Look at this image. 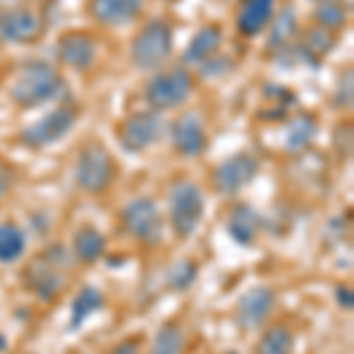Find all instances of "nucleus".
Instances as JSON below:
<instances>
[{
  "mask_svg": "<svg viewBox=\"0 0 354 354\" xmlns=\"http://www.w3.org/2000/svg\"><path fill=\"white\" fill-rule=\"evenodd\" d=\"M62 88H64V81L55 71V66L45 64V62H28L15 76L10 95L19 106H38L59 95Z\"/></svg>",
  "mask_w": 354,
  "mask_h": 354,
  "instance_id": "f257e3e1",
  "label": "nucleus"
},
{
  "mask_svg": "<svg viewBox=\"0 0 354 354\" xmlns=\"http://www.w3.org/2000/svg\"><path fill=\"white\" fill-rule=\"evenodd\" d=\"M205 213V198L198 185L194 182H177L168 196V215L177 239H192Z\"/></svg>",
  "mask_w": 354,
  "mask_h": 354,
  "instance_id": "f03ea898",
  "label": "nucleus"
},
{
  "mask_svg": "<svg viewBox=\"0 0 354 354\" xmlns=\"http://www.w3.org/2000/svg\"><path fill=\"white\" fill-rule=\"evenodd\" d=\"M116 177V163H113L109 149L102 142H88L76 158L73 180L88 194H102L111 187Z\"/></svg>",
  "mask_w": 354,
  "mask_h": 354,
  "instance_id": "7ed1b4c3",
  "label": "nucleus"
},
{
  "mask_svg": "<svg viewBox=\"0 0 354 354\" xmlns=\"http://www.w3.org/2000/svg\"><path fill=\"white\" fill-rule=\"evenodd\" d=\"M173 50V31L165 21H151L137 33L130 48V59L137 68H156Z\"/></svg>",
  "mask_w": 354,
  "mask_h": 354,
  "instance_id": "20e7f679",
  "label": "nucleus"
},
{
  "mask_svg": "<svg viewBox=\"0 0 354 354\" xmlns=\"http://www.w3.org/2000/svg\"><path fill=\"white\" fill-rule=\"evenodd\" d=\"M123 230L140 243L153 245L161 241V232H163V220L158 213V205L147 196L133 198L121 213Z\"/></svg>",
  "mask_w": 354,
  "mask_h": 354,
  "instance_id": "39448f33",
  "label": "nucleus"
},
{
  "mask_svg": "<svg viewBox=\"0 0 354 354\" xmlns=\"http://www.w3.org/2000/svg\"><path fill=\"white\" fill-rule=\"evenodd\" d=\"M189 93H192L189 71L182 66H175L158 73L156 78H151V83L147 85V102H149L151 109L165 111L180 106L189 97Z\"/></svg>",
  "mask_w": 354,
  "mask_h": 354,
  "instance_id": "423d86ee",
  "label": "nucleus"
},
{
  "mask_svg": "<svg viewBox=\"0 0 354 354\" xmlns=\"http://www.w3.org/2000/svg\"><path fill=\"white\" fill-rule=\"evenodd\" d=\"M73 123H76V109L71 106H62L50 113H45L43 118H38L36 123H31L21 133V142L31 149H43L55 142H59L62 137L71 133Z\"/></svg>",
  "mask_w": 354,
  "mask_h": 354,
  "instance_id": "0eeeda50",
  "label": "nucleus"
},
{
  "mask_svg": "<svg viewBox=\"0 0 354 354\" xmlns=\"http://www.w3.org/2000/svg\"><path fill=\"white\" fill-rule=\"evenodd\" d=\"M258 170H260V163L253 153H234V156L225 158V161L213 170L215 189H218L222 196H234V194L241 192L245 185L253 182Z\"/></svg>",
  "mask_w": 354,
  "mask_h": 354,
  "instance_id": "6e6552de",
  "label": "nucleus"
},
{
  "mask_svg": "<svg viewBox=\"0 0 354 354\" xmlns=\"http://www.w3.org/2000/svg\"><path fill=\"white\" fill-rule=\"evenodd\" d=\"M116 135L125 151L140 153L149 149L153 142L158 140V135H161V121L151 111H137L133 116L123 118L121 125L116 128Z\"/></svg>",
  "mask_w": 354,
  "mask_h": 354,
  "instance_id": "1a4fd4ad",
  "label": "nucleus"
},
{
  "mask_svg": "<svg viewBox=\"0 0 354 354\" xmlns=\"http://www.w3.org/2000/svg\"><path fill=\"white\" fill-rule=\"evenodd\" d=\"M274 290L270 286H253L236 302V322L243 330H253L267 322L274 310Z\"/></svg>",
  "mask_w": 354,
  "mask_h": 354,
  "instance_id": "9d476101",
  "label": "nucleus"
},
{
  "mask_svg": "<svg viewBox=\"0 0 354 354\" xmlns=\"http://www.w3.org/2000/svg\"><path fill=\"white\" fill-rule=\"evenodd\" d=\"M43 33L41 19L28 8H10L0 12V38L10 43H33Z\"/></svg>",
  "mask_w": 354,
  "mask_h": 354,
  "instance_id": "9b49d317",
  "label": "nucleus"
},
{
  "mask_svg": "<svg viewBox=\"0 0 354 354\" xmlns=\"http://www.w3.org/2000/svg\"><path fill=\"white\" fill-rule=\"evenodd\" d=\"M173 149L182 156H198L205 149V128L198 113H185L175 121Z\"/></svg>",
  "mask_w": 354,
  "mask_h": 354,
  "instance_id": "f8f14e48",
  "label": "nucleus"
},
{
  "mask_svg": "<svg viewBox=\"0 0 354 354\" xmlns=\"http://www.w3.org/2000/svg\"><path fill=\"white\" fill-rule=\"evenodd\" d=\"M57 55L59 59L64 62L66 66L76 68V71H85V68L93 66L95 62V41L88 36V33H78V31H71V33H64L57 43Z\"/></svg>",
  "mask_w": 354,
  "mask_h": 354,
  "instance_id": "ddd939ff",
  "label": "nucleus"
},
{
  "mask_svg": "<svg viewBox=\"0 0 354 354\" xmlns=\"http://www.w3.org/2000/svg\"><path fill=\"white\" fill-rule=\"evenodd\" d=\"M145 0H90V15L106 26H121L142 12Z\"/></svg>",
  "mask_w": 354,
  "mask_h": 354,
  "instance_id": "4468645a",
  "label": "nucleus"
},
{
  "mask_svg": "<svg viewBox=\"0 0 354 354\" xmlns=\"http://www.w3.org/2000/svg\"><path fill=\"white\" fill-rule=\"evenodd\" d=\"M274 0H241L236 12V28L243 36H258L272 24Z\"/></svg>",
  "mask_w": 354,
  "mask_h": 354,
  "instance_id": "2eb2a0df",
  "label": "nucleus"
},
{
  "mask_svg": "<svg viewBox=\"0 0 354 354\" xmlns=\"http://www.w3.org/2000/svg\"><path fill=\"white\" fill-rule=\"evenodd\" d=\"M262 227V218L258 215V210L250 208L245 203H239L232 208L230 220H227V234L236 241L239 245H250L255 243Z\"/></svg>",
  "mask_w": 354,
  "mask_h": 354,
  "instance_id": "dca6fc26",
  "label": "nucleus"
},
{
  "mask_svg": "<svg viewBox=\"0 0 354 354\" xmlns=\"http://www.w3.org/2000/svg\"><path fill=\"white\" fill-rule=\"evenodd\" d=\"M220 43H222V28L218 24H208V26L198 28L196 36L192 38L185 50V62H189V64H201L210 55H215Z\"/></svg>",
  "mask_w": 354,
  "mask_h": 354,
  "instance_id": "f3484780",
  "label": "nucleus"
},
{
  "mask_svg": "<svg viewBox=\"0 0 354 354\" xmlns=\"http://www.w3.org/2000/svg\"><path fill=\"white\" fill-rule=\"evenodd\" d=\"M104 248H106L104 234L93 225L81 227L76 232V236H73V253L85 265H93V262L100 260L104 255Z\"/></svg>",
  "mask_w": 354,
  "mask_h": 354,
  "instance_id": "a211bd4d",
  "label": "nucleus"
},
{
  "mask_svg": "<svg viewBox=\"0 0 354 354\" xmlns=\"http://www.w3.org/2000/svg\"><path fill=\"white\" fill-rule=\"evenodd\" d=\"M104 307V298L95 286H83L78 290V295L71 302V319H68V328L78 330L88 322L93 314H97Z\"/></svg>",
  "mask_w": 354,
  "mask_h": 354,
  "instance_id": "6ab92c4d",
  "label": "nucleus"
},
{
  "mask_svg": "<svg viewBox=\"0 0 354 354\" xmlns=\"http://www.w3.org/2000/svg\"><path fill=\"white\" fill-rule=\"evenodd\" d=\"M26 250V234L21 227L12 222H0V262L12 265L24 255Z\"/></svg>",
  "mask_w": 354,
  "mask_h": 354,
  "instance_id": "aec40b11",
  "label": "nucleus"
},
{
  "mask_svg": "<svg viewBox=\"0 0 354 354\" xmlns=\"http://www.w3.org/2000/svg\"><path fill=\"white\" fill-rule=\"evenodd\" d=\"M255 354H293V333L283 324H274L260 335Z\"/></svg>",
  "mask_w": 354,
  "mask_h": 354,
  "instance_id": "412c9836",
  "label": "nucleus"
},
{
  "mask_svg": "<svg viewBox=\"0 0 354 354\" xmlns=\"http://www.w3.org/2000/svg\"><path fill=\"white\" fill-rule=\"evenodd\" d=\"M185 352V330L180 324L168 322L158 328L156 338H153L151 354H182Z\"/></svg>",
  "mask_w": 354,
  "mask_h": 354,
  "instance_id": "4be33fe9",
  "label": "nucleus"
},
{
  "mask_svg": "<svg viewBox=\"0 0 354 354\" xmlns=\"http://www.w3.org/2000/svg\"><path fill=\"white\" fill-rule=\"evenodd\" d=\"M26 281H28V288L43 300H53L57 295V290H59V279H57V274L50 270V267L36 270V265H31L26 274Z\"/></svg>",
  "mask_w": 354,
  "mask_h": 354,
  "instance_id": "5701e85b",
  "label": "nucleus"
},
{
  "mask_svg": "<svg viewBox=\"0 0 354 354\" xmlns=\"http://www.w3.org/2000/svg\"><path fill=\"white\" fill-rule=\"evenodd\" d=\"M314 135H317V123H314L312 116L293 118L286 128V149H290V151L305 149V147L312 142Z\"/></svg>",
  "mask_w": 354,
  "mask_h": 354,
  "instance_id": "b1692460",
  "label": "nucleus"
},
{
  "mask_svg": "<svg viewBox=\"0 0 354 354\" xmlns=\"http://www.w3.org/2000/svg\"><path fill=\"white\" fill-rule=\"evenodd\" d=\"M196 279V265L189 260H177L168 272V283L175 290H185L192 286V281Z\"/></svg>",
  "mask_w": 354,
  "mask_h": 354,
  "instance_id": "393cba45",
  "label": "nucleus"
},
{
  "mask_svg": "<svg viewBox=\"0 0 354 354\" xmlns=\"http://www.w3.org/2000/svg\"><path fill=\"white\" fill-rule=\"evenodd\" d=\"M317 19L324 28H338L345 21V10L335 0H322L317 8Z\"/></svg>",
  "mask_w": 354,
  "mask_h": 354,
  "instance_id": "a878e982",
  "label": "nucleus"
},
{
  "mask_svg": "<svg viewBox=\"0 0 354 354\" xmlns=\"http://www.w3.org/2000/svg\"><path fill=\"white\" fill-rule=\"evenodd\" d=\"M295 33V15L293 10L286 8L277 17V24L272 26V43L274 45H288L290 36Z\"/></svg>",
  "mask_w": 354,
  "mask_h": 354,
  "instance_id": "bb28decb",
  "label": "nucleus"
},
{
  "mask_svg": "<svg viewBox=\"0 0 354 354\" xmlns=\"http://www.w3.org/2000/svg\"><path fill=\"white\" fill-rule=\"evenodd\" d=\"M140 345H142V338H125L121 342H116V345L111 347L109 354H140Z\"/></svg>",
  "mask_w": 354,
  "mask_h": 354,
  "instance_id": "cd10ccee",
  "label": "nucleus"
},
{
  "mask_svg": "<svg viewBox=\"0 0 354 354\" xmlns=\"http://www.w3.org/2000/svg\"><path fill=\"white\" fill-rule=\"evenodd\" d=\"M338 90H340V97H335V104L350 106V102H352V71H347V78H342Z\"/></svg>",
  "mask_w": 354,
  "mask_h": 354,
  "instance_id": "c85d7f7f",
  "label": "nucleus"
},
{
  "mask_svg": "<svg viewBox=\"0 0 354 354\" xmlns=\"http://www.w3.org/2000/svg\"><path fill=\"white\" fill-rule=\"evenodd\" d=\"M10 185H12V173H10V168L0 161V201L5 198V194H8Z\"/></svg>",
  "mask_w": 354,
  "mask_h": 354,
  "instance_id": "c756f323",
  "label": "nucleus"
},
{
  "mask_svg": "<svg viewBox=\"0 0 354 354\" xmlns=\"http://www.w3.org/2000/svg\"><path fill=\"white\" fill-rule=\"evenodd\" d=\"M335 295H338V302H340L342 310H352V307H354V295H352L350 286H338Z\"/></svg>",
  "mask_w": 354,
  "mask_h": 354,
  "instance_id": "7c9ffc66",
  "label": "nucleus"
}]
</instances>
